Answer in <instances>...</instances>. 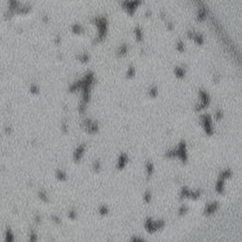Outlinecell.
I'll use <instances>...</instances> for the list:
<instances>
[{"label":"cell","mask_w":242,"mask_h":242,"mask_svg":"<svg viewBox=\"0 0 242 242\" xmlns=\"http://www.w3.org/2000/svg\"><path fill=\"white\" fill-rule=\"evenodd\" d=\"M78 59L80 62H87L89 60V55L87 53H81L80 55L78 56Z\"/></svg>","instance_id":"obj_25"},{"label":"cell","mask_w":242,"mask_h":242,"mask_svg":"<svg viewBox=\"0 0 242 242\" xmlns=\"http://www.w3.org/2000/svg\"><path fill=\"white\" fill-rule=\"evenodd\" d=\"M201 195L200 190H191L187 187H183L180 193L181 198H192V199H198Z\"/></svg>","instance_id":"obj_6"},{"label":"cell","mask_w":242,"mask_h":242,"mask_svg":"<svg viewBox=\"0 0 242 242\" xmlns=\"http://www.w3.org/2000/svg\"><path fill=\"white\" fill-rule=\"evenodd\" d=\"M83 152H84V146H82V145H81V146H80L77 149V151H75V158H77V160L79 158H80V156L83 153Z\"/></svg>","instance_id":"obj_23"},{"label":"cell","mask_w":242,"mask_h":242,"mask_svg":"<svg viewBox=\"0 0 242 242\" xmlns=\"http://www.w3.org/2000/svg\"><path fill=\"white\" fill-rule=\"evenodd\" d=\"M83 124L84 127L87 131H89L90 132H95L99 130V124L96 121L92 120L91 118H85L83 120Z\"/></svg>","instance_id":"obj_8"},{"label":"cell","mask_w":242,"mask_h":242,"mask_svg":"<svg viewBox=\"0 0 242 242\" xmlns=\"http://www.w3.org/2000/svg\"><path fill=\"white\" fill-rule=\"evenodd\" d=\"M219 208V203L217 202H211L209 203L206 207L204 208V214L205 215H211L212 213H214L217 209Z\"/></svg>","instance_id":"obj_11"},{"label":"cell","mask_w":242,"mask_h":242,"mask_svg":"<svg viewBox=\"0 0 242 242\" xmlns=\"http://www.w3.org/2000/svg\"><path fill=\"white\" fill-rule=\"evenodd\" d=\"M223 117V112L220 109H217L216 113H215V118L217 120H219Z\"/></svg>","instance_id":"obj_26"},{"label":"cell","mask_w":242,"mask_h":242,"mask_svg":"<svg viewBox=\"0 0 242 242\" xmlns=\"http://www.w3.org/2000/svg\"><path fill=\"white\" fill-rule=\"evenodd\" d=\"M143 199H144V201L146 202V203H150L152 201V192L150 190H147L146 192L144 193Z\"/></svg>","instance_id":"obj_24"},{"label":"cell","mask_w":242,"mask_h":242,"mask_svg":"<svg viewBox=\"0 0 242 242\" xmlns=\"http://www.w3.org/2000/svg\"><path fill=\"white\" fill-rule=\"evenodd\" d=\"M133 33H134V36H135V39L137 41H142L143 40V36H144V33H143V29L142 28L139 26V25H136L133 28Z\"/></svg>","instance_id":"obj_14"},{"label":"cell","mask_w":242,"mask_h":242,"mask_svg":"<svg viewBox=\"0 0 242 242\" xmlns=\"http://www.w3.org/2000/svg\"><path fill=\"white\" fill-rule=\"evenodd\" d=\"M135 67L132 65V64H131V65H129L128 66V68H127V71H126V77L127 78H133L134 76H135Z\"/></svg>","instance_id":"obj_21"},{"label":"cell","mask_w":242,"mask_h":242,"mask_svg":"<svg viewBox=\"0 0 242 242\" xmlns=\"http://www.w3.org/2000/svg\"><path fill=\"white\" fill-rule=\"evenodd\" d=\"M164 226H165V221L162 219L155 220L151 218H148L146 219V222H145V228L150 233H155L161 228H163Z\"/></svg>","instance_id":"obj_4"},{"label":"cell","mask_w":242,"mask_h":242,"mask_svg":"<svg viewBox=\"0 0 242 242\" xmlns=\"http://www.w3.org/2000/svg\"><path fill=\"white\" fill-rule=\"evenodd\" d=\"M30 92L31 93H38L39 92V86L37 84H31L30 85Z\"/></svg>","instance_id":"obj_28"},{"label":"cell","mask_w":242,"mask_h":242,"mask_svg":"<svg viewBox=\"0 0 242 242\" xmlns=\"http://www.w3.org/2000/svg\"><path fill=\"white\" fill-rule=\"evenodd\" d=\"M141 4V1H124L122 2L123 7L128 11L130 14H133L137 6Z\"/></svg>","instance_id":"obj_9"},{"label":"cell","mask_w":242,"mask_h":242,"mask_svg":"<svg viewBox=\"0 0 242 242\" xmlns=\"http://www.w3.org/2000/svg\"><path fill=\"white\" fill-rule=\"evenodd\" d=\"M166 156L169 157V158H173V157H178L181 161L183 162H186L188 155H187V149H186V143L184 140H182L178 147L175 149H171L169 151H167L166 152Z\"/></svg>","instance_id":"obj_1"},{"label":"cell","mask_w":242,"mask_h":242,"mask_svg":"<svg viewBox=\"0 0 242 242\" xmlns=\"http://www.w3.org/2000/svg\"><path fill=\"white\" fill-rule=\"evenodd\" d=\"M58 176H59L61 179H63V177L65 176V174H64V172H62V171H59V172H58Z\"/></svg>","instance_id":"obj_34"},{"label":"cell","mask_w":242,"mask_h":242,"mask_svg":"<svg viewBox=\"0 0 242 242\" xmlns=\"http://www.w3.org/2000/svg\"><path fill=\"white\" fill-rule=\"evenodd\" d=\"M128 50H129V45L128 44L126 43H123L121 44L118 45L117 49H116V54L118 56H124L128 53Z\"/></svg>","instance_id":"obj_13"},{"label":"cell","mask_w":242,"mask_h":242,"mask_svg":"<svg viewBox=\"0 0 242 242\" xmlns=\"http://www.w3.org/2000/svg\"><path fill=\"white\" fill-rule=\"evenodd\" d=\"M166 25H167V28L169 30H171V29L174 28V25H173V23H172L171 21H169V22H167V24H166Z\"/></svg>","instance_id":"obj_31"},{"label":"cell","mask_w":242,"mask_h":242,"mask_svg":"<svg viewBox=\"0 0 242 242\" xmlns=\"http://www.w3.org/2000/svg\"><path fill=\"white\" fill-rule=\"evenodd\" d=\"M100 211L101 213H103V214H107V213H108V207H106L105 205H103V206L100 207Z\"/></svg>","instance_id":"obj_30"},{"label":"cell","mask_w":242,"mask_h":242,"mask_svg":"<svg viewBox=\"0 0 242 242\" xmlns=\"http://www.w3.org/2000/svg\"><path fill=\"white\" fill-rule=\"evenodd\" d=\"M224 181L223 179L221 178H219L217 183H216V191L218 193H219V194H221V193L224 192V187H225V183H224Z\"/></svg>","instance_id":"obj_16"},{"label":"cell","mask_w":242,"mask_h":242,"mask_svg":"<svg viewBox=\"0 0 242 242\" xmlns=\"http://www.w3.org/2000/svg\"><path fill=\"white\" fill-rule=\"evenodd\" d=\"M83 30H84V28H83V27H82L80 24L75 23V24L72 25V31H73L74 33L80 34V33H82Z\"/></svg>","instance_id":"obj_20"},{"label":"cell","mask_w":242,"mask_h":242,"mask_svg":"<svg viewBox=\"0 0 242 242\" xmlns=\"http://www.w3.org/2000/svg\"><path fill=\"white\" fill-rule=\"evenodd\" d=\"M94 23L98 27V36H96V41H100L104 39L107 34L108 29V21L105 16H98L94 18Z\"/></svg>","instance_id":"obj_2"},{"label":"cell","mask_w":242,"mask_h":242,"mask_svg":"<svg viewBox=\"0 0 242 242\" xmlns=\"http://www.w3.org/2000/svg\"><path fill=\"white\" fill-rule=\"evenodd\" d=\"M146 170H147L148 178H150L152 175L153 171H154V165H153V163L152 161L147 162V164H146Z\"/></svg>","instance_id":"obj_17"},{"label":"cell","mask_w":242,"mask_h":242,"mask_svg":"<svg viewBox=\"0 0 242 242\" xmlns=\"http://www.w3.org/2000/svg\"><path fill=\"white\" fill-rule=\"evenodd\" d=\"M231 176H232V170H231L230 168H225V169H223V170L219 173V178H221V179H223V180H226V179L230 178Z\"/></svg>","instance_id":"obj_18"},{"label":"cell","mask_w":242,"mask_h":242,"mask_svg":"<svg viewBox=\"0 0 242 242\" xmlns=\"http://www.w3.org/2000/svg\"><path fill=\"white\" fill-rule=\"evenodd\" d=\"M128 162H129V156L127 155V153L122 152V153L118 156V159H117V163H116L117 168H118V169L124 168Z\"/></svg>","instance_id":"obj_10"},{"label":"cell","mask_w":242,"mask_h":242,"mask_svg":"<svg viewBox=\"0 0 242 242\" xmlns=\"http://www.w3.org/2000/svg\"><path fill=\"white\" fill-rule=\"evenodd\" d=\"M199 95H200V103L195 105V110L196 111H201V110L204 109L205 107H207L209 105V103L211 101L210 95L204 89H200Z\"/></svg>","instance_id":"obj_3"},{"label":"cell","mask_w":242,"mask_h":242,"mask_svg":"<svg viewBox=\"0 0 242 242\" xmlns=\"http://www.w3.org/2000/svg\"><path fill=\"white\" fill-rule=\"evenodd\" d=\"M158 93H159V91H158L157 85H152L148 89V94H149V95L152 96V98H154V96H156L158 95Z\"/></svg>","instance_id":"obj_19"},{"label":"cell","mask_w":242,"mask_h":242,"mask_svg":"<svg viewBox=\"0 0 242 242\" xmlns=\"http://www.w3.org/2000/svg\"><path fill=\"white\" fill-rule=\"evenodd\" d=\"M186 70L183 65H177L174 67V74L178 77V78H183L185 76Z\"/></svg>","instance_id":"obj_15"},{"label":"cell","mask_w":242,"mask_h":242,"mask_svg":"<svg viewBox=\"0 0 242 242\" xmlns=\"http://www.w3.org/2000/svg\"><path fill=\"white\" fill-rule=\"evenodd\" d=\"M152 13V10H150V9H148L146 12H145V14H146V16H151Z\"/></svg>","instance_id":"obj_33"},{"label":"cell","mask_w":242,"mask_h":242,"mask_svg":"<svg viewBox=\"0 0 242 242\" xmlns=\"http://www.w3.org/2000/svg\"><path fill=\"white\" fill-rule=\"evenodd\" d=\"M67 124H66V122H65V120H64L63 122H62V129H63V131H67Z\"/></svg>","instance_id":"obj_32"},{"label":"cell","mask_w":242,"mask_h":242,"mask_svg":"<svg viewBox=\"0 0 242 242\" xmlns=\"http://www.w3.org/2000/svg\"><path fill=\"white\" fill-rule=\"evenodd\" d=\"M188 211V207L185 205V204H182L181 206H180V208H179V214L180 215H183V214H185L186 212Z\"/></svg>","instance_id":"obj_27"},{"label":"cell","mask_w":242,"mask_h":242,"mask_svg":"<svg viewBox=\"0 0 242 242\" xmlns=\"http://www.w3.org/2000/svg\"><path fill=\"white\" fill-rule=\"evenodd\" d=\"M176 49L180 52H183L184 51L185 49V45H184V42L182 40V39H179L177 41V44H176Z\"/></svg>","instance_id":"obj_22"},{"label":"cell","mask_w":242,"mask_h":242,"mask_svg":"<svg viewBox=\"0 0 242 242\" xmlns=\"http://www.w3.org/2000/svg\"><path fill=\"white\" fill-rule=\"evenodd\" d=\"M131 242H146V241H145L143 238H140V237H133Z\"/></svg>","instance_id":"obj_29"},{"label":"cell","mask_w":242,"mask_h":242,"mask_svg":"<svg viewBox=\"0 0 242 242\" xmlns=\"http://www.w3.org/2000/svg\"><path fill=\"white\" fill-rule=\"evenodd\" d=\"M202 5H203V6L199 8L198 13H197V20H199V21L203 20V19L205 18V16L207 15V13H208L207 8L203 5V3Z\"/></svg>","instance_id":"obj_12"},{"label":"cell","mask_w":242,"mask_h":242,"mask_svg":"<svg viewBox=\"0 0 242 242\" xmlns=\"http://www.w3.org/2000/svg\"><path fill=\"white\" fill-rule=\"evenodd\" d=\"M187 36L191 39L194 40L197 44H202L204 42V36L203 35V33L199 32V31H193V30H187L186 32Z\"/></svg>","instance_id":"obj_7"},{"label":"cell","mask_w":242,"mask_h":242,"mask_svg":"<svg viewBox=\"0 0 242 242\" xmlns=\"http://www.w3.org/2000/svg\"><path fill=\"white\" fill-rule=\"evenodd\" d=\"M200 120H201V124H202L203 130L205 131V132L209 135L213 134L214 133V126H213L211 116L208 114H203L200 116Z\"/></svg>","instance_id":"obj_5"}]
</instances>
